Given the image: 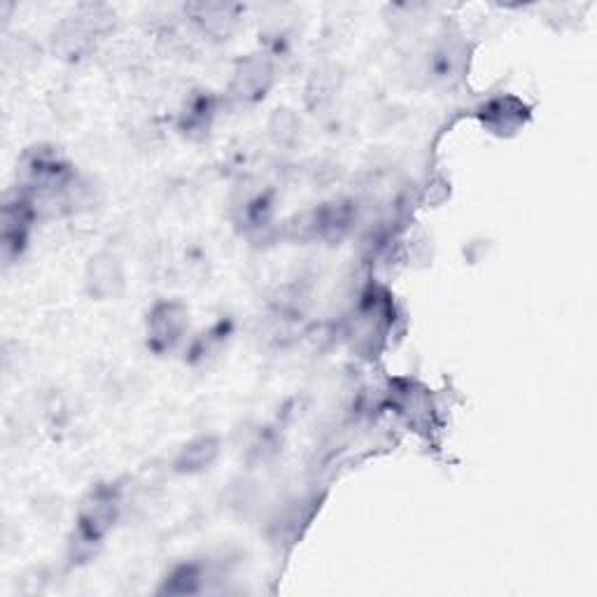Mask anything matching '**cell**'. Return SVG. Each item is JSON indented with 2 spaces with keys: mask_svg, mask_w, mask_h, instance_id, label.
Returning a JSON list of instances; mask_svg holds the SVG:
<instances>
[{
  "mask_svg": "<svg viewBox=\"0 0 597 597\" xmlns=\"http://www.w3.org/2000/svg\"><path fill=\"white\" fill-rule=\"evenodd\" d=\"M215 115V103L208 94H196L187 101L181 115V131L189 138H202L208 134Z\"/></svg>",
  "mask_w": 597,
  "mask_h": 597,
  "instance_id": "8fae6325",
  "label": "cell"
},
{
  "mask_svg": "<svg viewBox=\"0 0 597 597\" xmlns=\"http://www.w3.org/2000/svg\"><path fill=\"white\" fill-rule=\"evenodd\" d=\"M219 455V441L215 436H196L192 439L189 444L183 446V451L178 453L173 462V470L178 474H198L208 470L210 464L217 460Z\"/></svg>",
  "mask_w": 597,
  "mask_h": 597,
  "instance_id": "30bf717a",
  "label": "cell"
},
{
  "mask_svg": "<svg viewBox=\"0 0 597 597\" xmlns=\"http://www.w3.org/2000/svg\"><path fill=\"white\" fill-rule=\"evenodd\" d=\"M120 504L122 500L115 485H96V488L84 497L75 529V542L80 550H92L96 544H101V539L113 529L120 516Z\"/></svg>",
  "mask_w": 597,
  "mask_h": 597,
  "instance_id": "7a4b0ae2",
  "label": "cell"
},
{
  "mask_svg": "<svg viewBox=\"0 0 597 597\" xmlns=\"http://www.w3.org/2000/svg\"><path fill=\"white\" fill-rule=\"evenodd\" d=\"M297 131V117L290 110H276L274 122H271V136L278 141H290Z\"/></svg>",
  "mask_w": 597,
  "mask_h": 597,
  "instance_id": "4fadbf2b",
  "label": "cell"
},
{
  "mask_svg": "<svg viewBox=\"0 0 597 597\" xmlns=\"http://www.w3.org/2000/svg\"><path fill=\"white\" fill-rule=\"evenodd\" d=\"M86 290L101 301L122 295L124 269L122 261L113 253H99L86 264Z\"/></svg>",
  "mask_w": 597,
  "mask_h": 597,
  "instance_id": "ba28073f",
  "label": "cell"
},
{
  "mask_svg": "<svg viewBox=\"0 0 597 597\" xmlns=\"http://www.w3.org/2000/svg\"><path fill=\"white\" fill-rule=\"evenodd\" d=\"M276 80L274 61L267 54H250L240 59L231 78V96L240 103H257L267 96Z\"/></svg>",
  "mask_w": 597,
  "mask_h": 597,
  "instance_id": "5b68a950",
  "label": "cell"
},
{
  "mask_svg": "<svg viewBox=\"0 0 597 597\" xmlns=\"http://www.w3.org/2000/svg\"><path fill=\"white\" fill-rule=\"evenodd\" d=\"M204 579H206L204 565L187 563V565H181L171 572V577L166 579V586L162 590L171 593V595H192V593L202 590Z\"/></svg>",
  "mask_w": 597,
  "mask_h": 597,
  "instance_id": "7c38bea8",
  "label": "cell"
},
{
  "mask_svg": "<svg viewBox=\"0 0 597 597\" xmlns=\"http://www.w3.org/2000/svg\"><path fill=\"white\" fill-rule=\"evenodd\" d=\"M467 61H470V48L467 42L462 40L460 33H444L436 45L430 52L428 59V71L436 82L444 84H455L462 80L464 71H467Z\"/></svg>",
  "mask_w": 597,
  "mask_h": 597,
  "instance_id": "8992f818",
  "label": "cell"
},
{
  "mask_svg": "<svg viewBox=\"0 0 597 597\" xmlns=\"http://www.w3.org/2000/svg\"><path fill=\"white\" fill-rule=\"evenodd\" d=\"M110 12L101 6H82L59 27L54 42L65 56H80L94 45V40L110 27Z\"/></svg>",
  "mask_w": 597,
  "mask_h": 597,
  "instance_id": "3957f363",
  "label": "cell"
},
{
  "mask_svg": "<svg viewBox=\"0 0 597 597\" xmlns=\"http://www.w3.org/2000/svg\"><path fill=\"white\" fill-rule=\"evenodd\" d=\"M529 110L516 96H497L478 107L481 124L495 136H512L527 122Z\"/></svg>",
  "mask_w": 597,
  "mask_h": 597,
  "instance_id": "52a82bcc",
  "label": "cell"
},
{
  "mask_svg": "<svg viewBox=\"0 0 597 597\" xmlns=\"http://www.w3.org/2000/svg\"><path fill=\"white\" fill-rule=\"evenodd\" d=\"M394 322V303L388 290L371 285L369 290L362 292L356 313L350 318L348 339L352 350H358L362 358H379L383 350L388 334Z\"/></svg>",
  "mask_w": 597,
  "mask_h": 597,
  "instance_id": "6da1fadb",
  "label": "cell"
},
{
  "mask_svg": "<svg viewBox=\"0 0 597 597\" xmlns=\"http://www.w3.org/2000/svg\"><path fill=\"white\" fill-rule=\"evenodd\" d=\"M189 327V311L181 301H159L147 313V348L157 356L175 350Z\"/></svg>",
  "mask_w": 597,
  "mask_h": 597,
  "instance_id": "277c9868",
  "label": "cell"
},
{
  "mask_svg": "<svg viewBox=\"0 0 597 597\" xmlns=\"http://www.w3.org/2000/svg\"><path fill=\"white\" fill-rule=\"evenodd\" d=\"M187 14L204 35L213 40H227L238 27V6L229 3H196L187 6Z\"/></svg>",
  "mask_w": 597,
  "mask_h": 597,
  "instance_id": "9c48e42d",
  "label": "cell"
}]
</instances>
